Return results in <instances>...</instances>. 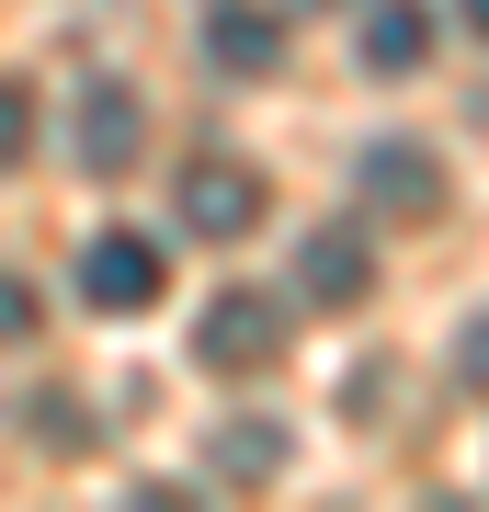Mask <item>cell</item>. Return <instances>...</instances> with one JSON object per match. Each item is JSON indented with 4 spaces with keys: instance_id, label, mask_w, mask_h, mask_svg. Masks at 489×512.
I'll return each instance as SVG.
<instances>
[{
    "instance_id": "cell-4",
    "label": "cell",
    "mask_w": 489,
    "mask_h": 512,
    "mask_svg": "<svg viewBox=\"0 0 489 512\" xmlns=\"http://www.w3.org/2000/svg\"><path fill=\"white\" fill-rule=\"evenodd\" d=\"M364 205H387V217H444V160L421 137H376L364 148Z\"/></svg>"
},
{
    "instance_id": "cell-14",
    "label": "cell",
    "mask_w": 489,
    "mask_h": 512,
    "mask_svg": "<svg viewBox=\"0 0 489 512\" xmlns=\"http://www.w3.org/2000/svg\"><path fill=\"white\" fill-rule=\"evenodd\" d=\"M455 12H467V35H489V0H455Z\"/></svg>"
},
{
    "instance_id": "cell-12",
    "label": "cell",
    "mask_w": 489,
    "mask_h": 512,
    "mask_svg": "<svg viewBox=\"0 0 489 512\" xmlns=\"http://www.w3.org/2000/svg\"><path fill=\"white\" fill-rule=\"evenodd\" d=\"M23 330H35V285L0 274V342H23Z\"/></svg>"
},
{
    "instance_id": "cell-13",
    "label": "cell",
    "mask_w": 489,
    "mask_h": 512,
    "mask_svg": "<svg viewBox=\"0 0 489 512\" xmlns=\"http://www.w3.org/2000/svg\"><path fill=\"white\" fill-rule=\"evenodd\" d=\"M455 376H467V387H489V308L467 319V342H455Z\"/></svg>"
},
{
    "instance_id": "cell-11",
    "label": "cell",
    "mask_w": 489,
    "mask_h": 512,
    "mask_svg": "<svg viewBox=\"0 0 489 512\" xmlns=\"http://www.w3.org/2000/svg\"><path fill=\"white\" fill-rule=\"evenodd\" d=\"M35 444H57V456H80V444H91L80 399H35Z\"/></svg>"
},
{
    "instance_id": "cell-2",
    "label": "cell",
    "mask_w": 489,
    "mask_h": 512,
    "mask_svg": "<svg viewBox=\"0 0 489 512\" xmlns=\"http://www.w3.org/2000/svg\"><path fill=\"white\" fill-rule=\"evenodd\" d=\"M194 353H205L217 376H262L273 353H285V308H273V296H251V285L205 296V319H194Z\"/></svg>"
},
{
    "instance_id": "cell-3",
    "label": "cell",
    "mask_w": 489,
    "mask_h": 512,
    "mask_svg": "<svg viewBox=\"0 0 489 512\" xmlns=\"http://www.w3.org/2000/svg\"><path fill=\"white\" fill-rule=\"evenodd\" d=\"M262 171L251 160H194V171H182V228H194V239H251L262 228Z\"/></svg>"
},
{
    "instance_id": "cell-1",
    "label": "cell",
    "mask_w": 489,
    "mask_h": 512,
    "mask_svg": "<svg viewBox=\"0 0 489 512\" xmlns=\"http://www.w3.org/2000/svg\"><path fill=\"white\" fill-rule=\"evenodd\" d=\"M80 296H91V308H114V319L160 308V296H171V251H160L148 228H103V239L80 251Z\"/></svg>"
},
{
    "instance_id": "cell-9",
    "label": "cell",
    "mask_w": 489,
    "mask_h": 512,
    "mask_svg": "<svg viewBox=\"0 0 489 512\" xmlns=\"http://www.w3.org/2000/svg\"><path fill=\"white\" fill-rule=\"evenodd\" d=\"M205 467L239 478V490H262V478H285V433H273V421H228V433L205 444Z\"/></svg>"
},
{
    "instance_id": "cell-5",
    "label": "cell",
    "mask_w": 489,
    "mask_h": 512,
    "mask_svg": "<svg viewBox=\"0 0 489 512\" xmlns=\"http://www.w3.org/2000/svg\"><path fill=\"white\" fill-rule=\"evenodd\" d=\"M364 285H376L364 228H319L308 251H296V296H308V308H364Z\"/></svg>"
},
{
    "instance_id": "cell-7",
    "label": "cell",
    "mask_w": 489,
    "mask_h": 512,
    "mask_svg": "<svg viewBox=\"0 0 489 512\" xmlns=\"http://www.w3.org/2000/svg\"><path fill=\"white\" fill-rule=\"evenodd\" d=\"M205 57H217L228 80H273V57H285V23H273L262 0H217V12H205Z\"/></svg>"
},
{
    "instance_id": "cell-6",
    "label": "cell",
    "mask_w": 489,
    "mask_h": 512,
    "mask_svg": "<svg viewBox=\"0 0 489 512\" xmlns=\"http://www.w3.org/2000/svg\"><path fill=\"white\" fill-rule=\"evenodd\" d=\"M148 137V103L126 92V80H91L80 92V171H126Z\"/></svg>"
},
{
    "instance_id": "cell-8",
    "label": "cell",
    "mask_w": 489,
    "mask_h": 512,
    "mask_svg": "<svg viewBox=\"0 0 489 512\" xmlns=\"http://www.w3.org/2000/svg\"><path fill=\"white\" fill-rule=\"evenodd\" d=\"M433 35H444L433 0H376V12H364V69H376V80H410L421 57H433Z\"/></svg>"
},
{
    "instance_id": "cell-10",
    "label": "cell",
    "mask_w": 489,
    "mask_h": 512,
    "mask_svg": "<svg viewBox=\"0 0 489 512\" xmlns=\"http://www.w3.org/2000/svg\"><path fill=\"white\" fill-rule=\"evenodd\" d=\"M23 148H35V92L0 80V171H23Z\"/></svg>"
}]
</instances>
